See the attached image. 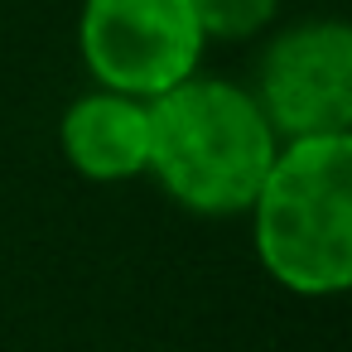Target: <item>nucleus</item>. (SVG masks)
Wrapping results in <instances>:
<instances>
[{
    "instance_id": "nucleus-1",
    "label": "nucleus",
    "mask_w": 352,
    "mask_h": 352,
    "mask_svg": "<svg viewBox=\"0 0 352 352\" xmlns=\"http://www.w3.org/2000/svg\"><path fill=\"white\" fill-rule=\"evenodd\" d=\"M280 135L256 97L212 73H193L150 102L145 174L198 217H241L275 164Z\"/></svg>"
},
{
    "instance_id": "nucleus-2",
    "label": "nucleus",
    "mask_w": 352,
    "mask_h": 352,
    "mask_svg": "<svg viewBox=\"0 0 352 352\" xmlns=\"http://www.w3.org/2000/svg\"><path fill=\"white\" fill-rule=\"evenodd\" d=\"M246 217L275 285L304 299L342 294L352 285V135L285 140Z\"/></svg>"
},
{
    "instance_id": "nucleus-3",
    "label": "nucleus",
    "mask_w": 352,
    "mask_h": 352,
    "mask_svg": "<svg viewBox=\"0 0 352 352\" xmlns=\"http://www.w3.org/2000/svg\"><path fill=\"white\" fill-rule=\"evenodd\" d=\"M78 54L97 87L155 102L203 68L208 34L188 0H82Z\"/></svg>"
},
{
    "instance_id": "nucleus-4",
    "label": "nucleus",
    "mask_w": 352,
    "mask_h": 352,
    "mask_svg": "<svg viewBox=\"0 0 352 352\" xmlns=\"http://www.w3.org/2000/svg\"><path fill=\"white\" fill-rule=\"evenodd\" d=\"M265 111L270 131L285 140L352 135V30L347 20L318 15L285 25L256 54V78L246 87Z\"/></svg>"
},
{
    "instance_id": "nucleus-5",
    "label": "nucleus",
    "mask_w": 352,
    "mask_h": 352,
    "mask_svg": "<svg viewBox=\"0 0 352 352\" xmlns=\"http://www.w3.org/2000/svg\"><path fill=\"white\" fill-rule=\"evenodd\" d=\"M58 150L73 174L92 184H131L150 164V102L92 87L68 102L58 121Z\"/></svg>"
},
{
    "instance_id": "nucleus-6",
    "label": "nucleus",
    "mask_w": 352,
    "mask_h": 352,
    "mask_svg": "<svg viewBox=\"0 0 352 352\" xmlns=\"http://www.w3.org/2000/svg\"><path fill=\"white\" fill-rule=\"evenodd\" d=\"M208 44H246L265 34L280 15V0H188Z\"/></svg>"
}]
</instances>
